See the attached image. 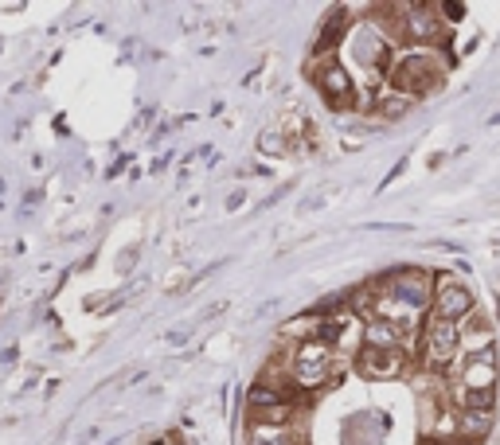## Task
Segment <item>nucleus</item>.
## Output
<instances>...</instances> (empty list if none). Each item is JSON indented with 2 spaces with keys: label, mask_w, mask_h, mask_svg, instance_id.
<instances>
[{
  "label": "nucleus",
  "mask_w": 500,
  "mask_h": 445,
  "mask_svg": "<svg viewBox=\"0 0 500 445\" xmlns=\"http://www.w3.org/2000/svg\"><path fill=\"white\" fill-rule=\"evenodd\" d=\"M356 367H360L364 379H399L403 372H407V352H403V348L364 344V352L356 356Z\"/></svg>",
  "instance_id": "nucleus-5"
},
{
  "label": "nucleus",
  "mask_w": 500,
  "mask_h": 445,
  "mask_svg": "<svg viewBox=\"0 0 500 445\" xmlns=\"http://www.w3.org/2000/svg\"><path fill=\"white\" fill-rule=\"evenodd\" d=\"M375 110H380L387 121H395V118H403V113H411V110H414V98H407V94H395V90H391L387 98L375 102Z\"/></svg>",
  "instance_id": "nucleus-12"
},
{
  "label": "nucleus",
  "mask_w": 500,
  "mask_h": 445,
  "mask_svg": "<svg viewBox=\"0 0 500 445\" xmlns=\"http://www.w3.org/2000/svg\"><path fill=\"white\" fill-rule=\"evenodd\" d=\"M465 391H496V359H493V352H481V356L465 359L458 395H465Z\"/></svg>",
  "instance_id": "nucleus-9"
},
{
  "label": "nucleus",
  "mask_w": 500,
  "mask_h": 445,
  "mask_svg": "<svg viewBox=\"0 0 500 445\" xmlns=\"http://www.w3.org/2000/svg\"><path fill=\"white\" fill-rule=\"evenodd\" d=\"M430 289L434 286L422 270H399V273H391V278H383V293H391L395 301H403V305H411V309L427 305Z\"/></svg>",
  "instance_id": "nucleus-6"
},
{
  "label": "nucleus",
  "mask_w": 500,
  "mask_h": 445,
  "mask_svg": "<svg viewBox=\"0 0 500 445\" xmlns=\"http://www.w3.org/2000/svg\"><path fill=\"white\" fill-rule=\"evenodd\" d=\"M294 422V403H273L262 410H250V426H289Z\"/></svg>",
  "instance_id": "nucleus-11"
},
{
  "label": "nucleus",
  "mask_w": 500,
  "mask_h": 445,
  "mask_svg": "<svg viewBox=\"0 0 500 445\" xmlns=\"http://www.w3.org/2000/svg\"><path fill=\"white\" fill-rule=\"evenodd\" d=\"M442 82H446V67L438 63V55H407V59L395 63V71H391L395 94H407L414 102H419L422 94L442 90Z\"/></svg>",
  "instance_id": "nucleus-1"
},
{
  "label": "nucleus",
  "mask_w": 500,
  "mask_h": 445,
  "mask_svg": "<svg viewBox=\"0 0 500 445\" xmlns=\"http://www.w3.org/2000/svg\"><path fill=\"white\" fill-rule=\"evenodd\" d=\"M262 153H266V157H281V153H286V137L262 134Z\"/></svg>",
  "instance_id": "nucleus-14"
},
{
  "label": "nucleus",
  "mask_w": 500,
  "mask_h": 445,
  "mask_svg": "<svg viewBox=\"0 0 500 445\" xmlns=\"http://www.w3.org/2000/svg\"><path fill=\"white\" fill-rule=\"evenodd\" d=\"M461 422H465V438L461 441H469V433H473V441H477V438H485L488 426H493V410H465Z\"/></svg>",
  "instance_id": "nucleus-13"
},
{
  "label": "nucleus",
  "mask_w": 500,
  "mask_h": 445,
  "mask_svg": "<svg viewBox=\"0 0 500 445\" xmlns=\"http://www.w3.org/2000/svg\"><path fill=\"white\" fill-rule=\"evenodd\" d=\"M247 445H305L294 426H250Z\"/></svg>",
  "instance_id": "nucleus-10"
},
{
  "label": "nucleus",
  "mask_w": 500,
  "mask_h": 445,
  "mask_svg": "<svg viewBox=\"0 0 500 445\" xmlns=\"http://www.w3.org/2000/svg\"><path fill=\"white\" fill-rule=\"evenodd\" d=\"M469 312H473V293H469L465 286H458V281H438V293H434V312H430V317L458 325V320H465Z\"/></svg>",
  "instance_id": "nucleus-7"
},
{
  "label": "nucleus",
  "mask_w": 500,
  "mask_h": 445,
  "mask_svg": "<svg viewBox=\"0 0 500 445\" xmlns=\"http://www.w3.org/2000/svg\"><path fill=\"white\" fill-rule=\"evenodd\" d=\"M422 445H473V441H461L458 438V441H422Z\"/></svg>",
  "instance_id": "nucleus-15"
},
{
  "label": "nucleus",
  "mask_w": 500,
  "mask_h": 445,
  "mask_svg": "<svg viewBox=\"0 0 500 445\" xmlns=\"http://www.w3.org/2000/svg\"><path fill=\"white\" fill-rule=\"evenodd\" d=\"M458 344H461L458 325H450V320H438V317L427 320V333H422V356H427L430 367H446L450 359L458 356Z\"/></svg>",
  "instance_id": "nucleus-2"
},
{
  "label": "nucleus",
  "mask_w": 500,
  "mask_h": 445,
  "mask_svg": "<svg viewBox=\"0 0 500 445\" xmlns=\"http://www.w3.org/2000/svg\"><path fill=\"white\" fill-rule=\"evenodd\" d=\"M328 375H333V348L325 340H313L294 356V379L301 387H320Z\"/></svg>",
  "instance_id": "nucleus-3"
},
{
  "label": "nucleus",
  "mask_w": 500,
  "mask_h": 445,
  "mask_svg": "<svg viewBox=\"0 0 500 445\" xmlns=\"http://www.w3.org/2000/svg\"><path fill=\"white\" fill-rule=\"evenodd\" d=\"M403 35H407L411 43H442L446 40L438 4H407V12H403Z\"/></svg>",
  "instance_id": "nucleus-4"
},
{
  "label": "nucleus",
  "mask_w": 500,
  "mask_h": 445,
  "mask_svg": "<svg viewBox=\"0 0 500 445\" xmlns=\"http://www.w3.org/2000/svg\"><path fill=\"white\" fill-rule=\"evenodd\" d=\"M317 90L325 94V102L333 110L352 106V79H348V71L341 67V63H325V67H317Z\"/></svg>",
  "instance_id": "nucleus-8"
}]
</instances>
